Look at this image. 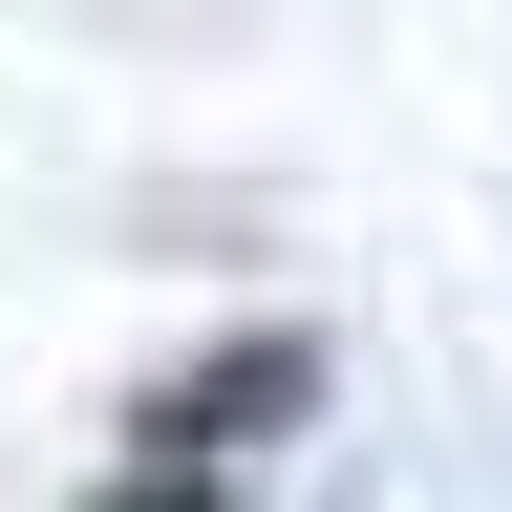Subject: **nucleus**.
<instances>
[{"instance_id": "1", "label": "nucleus", "mask_w": 512, "mask_h": 512, "mask_svg": "<svg viewBox=\"0 0 512 512\" xmlns=\"http://www.w3.org/2000/svg\"><path fill=\"white\" fill-rule=\"evenodd\" d=\"M256 406H320V342H235V363H192L171 406H150V448H256Z\"/></svg>"}]
</instances>
